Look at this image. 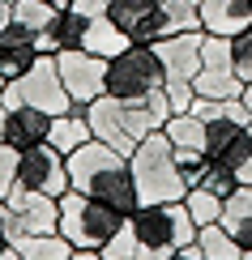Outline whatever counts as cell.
Segmentation results:
<instances>
[{
    "label": "cell",
    "instance_id": "obj_1",
    "mask_svg": "<svg viewBox=\"0 0 252 260\" xmlns=\"http://www.w3.org/2000/svg\"><path fill=\"white\" fill-rule=\"evenodd\" d=\"M69 188L86 192V197L111 205L116 213L133 218L141 209V197H137V183H133V171H128V158L111 149L107 141L90 137L86 145H77L69 154Z\"/></svg>",
    "mask_w": 252,
    "mask_h": 260
},
{
    "label": "cell",
    "instance_id": "obj_2",
    "mask_svg": "<svg viewBox=\"0 0 252 260\" xmlns=\"http://www.w3.org/2000/svg\"><path fill=\"white\" fill-rule=\"evenodd\" d=\"M137 239V256L141 260H171L184 243L197 239V222L184 201H162V205H141L128 218Z\"/></svg>",
    "mask_w": 252,
    "mask_h": 260
},
{
    "label": "cell",
    "instance_id": "obj_3",
    "mask_svg": "<svg viewBox=\"0 0 252 260\" xmlns=\"http://www.w3.org/2000/svg\"><path fill=\"white\" fill-rule=\"evenodd\" d=\"M128 171H133L137 197L141 205H162V201H184L188 183H184L180 167H175V145L167 141V133H150L137 141V149L128 154Z\"/></svg>",
    "mask_w": 252,
    "mask_h": 260
},
{
    "label": "cell",
    "instance_id": "obj_4",
    "mask_svg": "<svg viewBox=\"0 0 252 260\" xmlns=\"http://www.w3.org/2000/svg\"><path fill=\"white\" fill-rule=\"evenodd\" d=\"M124 222H128L124 213H116L111 205L86 197V192H77V188H69L60 197V222H56V231L73 243V252H103Z\"/></svg>",
    "mask_w": 252,
    "mask_h": 260
},
{
    "label": "cell",
    "instance_id": "obj_5",
    "mask_svg": "<svg viewBox=\"0 0 252 260\" xmlns=\"http://www.w3.org/2000/svg\"><path fill=\"white\" fill-rule=\"evenodd\" d=\"M167 90V73L154 51V43H128L120 56L107 60V94L116 99H146Z\"/></svg>",
    "mask_w": 252,
    "mask_h": 260
},
{
    "label": "cell",
    "instance_id": "obj_6",
    "mask_svg": "<svg viewBox=\"0 0 252 260\" xmlns=\"http://www.w3.org/2000/svg\"><path fill=\"white\" fill-rule=\"evenodd\" d=\"M0 103L5 107H39V111H47V115H64L73 107V99H69V90H64V81H60L56 56H39L17 81H5Z\"/></svg>",
    "mask_w": 252,
    "mask_h": 260
},
{
    "label": "cell",
    "instance_id": "obj_7",
    "mask_svg": "<svg viewBox=\"0 0 252 260\" xmlns=\"http://www.w3.org/2000/svg\"><path fill=\"white\" fill-rule=\"evenodd\" d=\"M17 188L43 192V197H64L69 192V158L60 154L56 145H35V149H21L17 154Z\"/></svg>",
    "mask_w": 252,
    "mask_h": 260
},
{
    "label": "cell",
    "instance_id": "obj_8",
    "mask_svg": "<svg viewBox=\"0 0 252 260\" xmlns=\"http://www.w3.org/2000/svg\"><path fill=\"white\" fill-rule=\"evenodd\" d=\"M60 64V81L69 90L73 107H90L94 99L107 94V60L94 51H56Z\"/></svg>",
    "mask_w": 252,
    "mask_h": 260
},
{
    "label": "cell",
    "instance_id": "obj_9",
    "mask_svg": "<svg viewBox=\"0 0 252 260\" xmlns=\"http://www.w3.org/2000/svg\"><path fill=\"white\" fill-rule=\"evenodd\" d=\"M5 205L13 213V235H47L60 222V201L43 197V192H30V188H13L5 197Z\"/></svg>",
    "mask_w": 252,
    "mask_h": 260
},
{
    "label": "cell",
    "instance_id": "obj_10",
    "mask_svg": "<svg viewBox=\"0 0 252 260\" xmlns=\"http://www.w3.org/2000/svg\"><path fill=\"white\" fill-rule=\"evenodd\" d=\"M201 43H205V30H188V35L154 39V51H158V60H162L167 85H175V81H192L197 73H201Z\"/></svg>",
    "mask_w": 252,
    "mask_h": 260
},
{
    "label": "cell",
    "instance_id": "obj_11",
    "mask_svg": "<svg viewBox=\"0 0 252 260\" xmlns=\"http://www.w3.org/2000/svg\"><path fill=\"white\" fill-rule=\"evenodd\" d=\"M205 154H210V162H218V167L239 171L248 162V154H252L248 124H239V120H210L205 124Z\"/></svg>",
    "mask_w": 252,
    "mask_h": 260
},
{
    "label": "cell",
    "instance_id": "obj_12",
    "mask_svg": "<svg viewBox=\"0 0 252 260\" xmlns=\"http://www.w3.org/2000/svg\"><path fill=\"white\" fill-rule=\"evenodd\" d=\"M111 99H116V94H111ZM116 107H120V120H124V128H128V137H133V141L158 133V128L167 124V115H171L167 90L146 94V99H116Z\"/></svg>",
    "mask_w": 252,
    "mask_h": 260
},
{
    "label": "cell",
    "instance_id": "obj_13",
    "mask_svg": "<svg viewBox=\"0 0 252 260\" xmlns=\"http://www.w3.org/2000/svg\"><path fill=\"white\" fill-rule=\"evenodd\" d=\"M201 30L218 39H235L239 30L252 26V0H197Z\"/></svg>",
    "mask_w": 252,
    "mask_h": 260
},
{
    "label": "cell",
    "instance_id": "obj_14",
    "mask_svg": "<svg viewBox=\"0 0 252 260\" xmlns=\"http://www.w3.org/2000/svg\"><path fill=\"white\" fill-rule=\"evenodd\" d=\"M154 13H158V0H111V5H107V17H111L133 43H150Z\"/></svg>",
    "mask_w": 252,
    "mask_h": 260
},
{
    "label": "cell",
    "instance_id": "obj_15",
    "mask_svg": "<svg viewBox=\"0 0 252 260\" xmlns=\"http://www.w3.org/2000/svg\"><path fill=\"white\" fill-rule=\"evenodd\" d=\"M47 128H51V115L39 111V107H9V145L17 149H35L47 141Z\"/></svg>",
    "mask_w": 252,
    "mask_h": 260
},
{
    "label": "cell",
    "instance_id": "obj_16",
    "mask_svg": "<svg viewBox=\"0 0 252 260\" xmlns=\"http://www.w3.org/2000/svg\"><path fill=\"white\" fill-rule=\"evenodd\" d=\"M201 30V13H197V0H158L154 26H150V43L167 39V35H188Z\"/></svg>",
    "mask_w": 252,
    "mask_h": 260
},
{
    "label": "cell",
    "instance_id": "obj_17",
    "mask_svg": "<svg viewBox=\"0 0 252 260\" xmlns=\"http://www.w3.org/2000/svg\"><path fill=\"white\" fill-rule=\"evenodd\" d=\"M227 235L239 247H252V183H239L231 197L222 201V218H218Z\"/></svg>",
    "mask_w": 252,
    "mask_h": 260
},
{
    "label": "cell",
    "instance_id": "obj_18",
    "mask_svg": "<svg viewBox=\"0 0 252 260\" xmlns=\"http://www.w3.org/2000/svg\"><path fill=\"white\" fill-rule=\"evenodd\" d=\"M90 137H94V128H90V120H86V107H69L64 115H51L47 145H56L64 158H69L77 145H86Z\"/></svg>",
    "mask_w": 252,
    "mask_h": 260
},
{
    "label": "cell",
    "instance_id": "obj_19",
    "mask_svg": "<svg viewBox=\"0 0 252 260\" xmlns=\"http://www.w3.org/2000/svg\"><path fill=\"white\" fill-rule=\"evenodd\" d=\"M128 39L124 30L116 26L111 17H90L86 21V39H81V51H94V56H103V60H111V56H120V51L128 47Z\"/></svg>",
    "mask_w": 252,
    "mask_h": 260
},
{
    "label": "cell",
    "instance_id": "obj_20",
    "mask_svg": "<svg viewBox=\"0 0 252 260\" xmlns=\"http://www.w3.org/2000/svg\"><path fill=\"white\" fill-rule=\"evenodd\" d=\"M13 252L21 260H69L73 256V243L64 239L60 231H47V235H13Z\"/></svg>",
    "mask_w": 252,
    "mask_h": 260
},
{
    "label": "cell",
    "instance_id": "obj_21",
    "mask_svg": "<svg viewBox=\"0 0 252 260\" xmlns=\"http://www.w3.org/2000/svg\"><path fill=\"white\" fill-rule=\"evenodd\" d=\"M162 133L175 149H205V120L192 111H175L167 115V124H162Z\"/></svg>",
    "mask_w": 252,
    "mask_h": 260
},
{
    "label": "cell",
    "instance_id": "obj_22",
    "mask_svg": "<svg viewBox=\"0 0 252 260\" xmlns=\"http://www.w3.org/2000/svg\"><path fill=\"white\" fill-rule=\"evenodd\" d=\"M197 243H201V252H205V260H239V247L231 235L222 231L218 222H210V226H197Z\"/></svg>",
    "mask_w": 252,
    "mask_h": 260
},
{
    "label": "cell",
    "instance_id": "obj_23",
    "mask_svg": "<svg viewBox=\"0 0 252 260\" xmlns=\"http://www.w3.org/2000/svg\"><path fill=\"white\" fill-rule=\"evenodd\" d=\"M56 13L60 9H51L47 0H13V21H21L26 30H47L51 21H56Z\"/></svg>",
    "mask_w": 252,
    "mask_h": 260
},
{
    "label": "cell",
    "instance_id": "obj_24",
    "mask_svg": "<svg viewBox=\"0 0 252 260\" xmlns=\"http://www.w3.org/2000/svg\"><path fill=\"white\" fill-rule=\"evenodd\" d=\"M184 205H188V213H192L197 226H210V222L222 218V201H218L214 192H205V188H188L184 192Z\"/></svg>",
    "mask_w": 252,
    "mask_h": 260
},
{
    "label": "cell",
    "instance_id": "obj_25",
    "mask_svg": "<svg viewBox=\"0 0 252 260\" xmlns=\"http://www.w3.org/2000/svg\"><path fill=\"white\" fill-rule=\"evenodd\" d=\"M192 188H205V192H214L218 201H227V197L239 188V175H235L231 167H218V162H210V167H205V175H201V183H192Z\"/></svg>",
    "mask_w": 252,
    "mask_h": 260
},
{
    "label": "cell",
    "instance_id": "obj_26",
    "mask_svg": "<svg viewBox=\"0 0 252 260\" xmlns=\"http://www.w3.org/2000/svg\"><path fill=\"white\" fill-rule=\"evenodd\" d=\"M35 60H39L35 47H0V81H17Z\"/></svg>",
    "mask_w": 252,
    "mask_h": 260
},
{
    "label": "cell",
    "instance_id": "obj_27",
    "mask_svg": "<svg viewBox=\"0 0 252 260\" xmlns=\"http://www.w3.org/2000/svg\"><path fill=\"white\" fill-rule=\"evenodd\" d=\"M175 167H180V175H184V183H201V175H205V167H210V154L205 149H175Z\"/></svg>",
    "mask_w": 252,
    "mask_h": 260
},
{
    "label": "cell",
    "instance_id": "obj_28",
    "mask_svg": "<svg viewBox=\"0 0 252 260\" xmlns=\"http://www.w3.org/2000/svg\"><path fill=\"white\" fill-rule=\"evenodd\" d=\"M231 60H235V77L248 85L252 81V26L231 39Z\"/></svg>",
    "mask_w": 252,
    "mask_h": 260
},
{
    "label": "cell",
    "instance_id": "obj_29",
    "mask_svg": "<svg viewBox=\"0 0 252 260\" xmlns=\"http://www.w3.org/2000/svg\"><path fill=\"white\" fill-rule=\"evenodd\" d=\"M103 260H141V256H137V239H133V226H128V222L120 226L116 239L103 247Z\"/></svg>",
    "mask_w": 252,
    "mask_h": 260
},
{
    "label": "cell",
    "instance_id": "obj_30",
    "mask_svg": "<svg viewBox=\"0 0 252 260\" xmlns=\"http://www.w3.org/2000/svg\"><path fill=\"white\" fill-rule=\"evenodd\" d=\"M17 188V149L13 145H0V201Z\"/></svg>",
    "mask_w": 252,
    "mask_h": 260
},
{
    "label": "cell",
    "instance_id": "obj_31",
    "mask_svg": "<svg viewBox=\"0 0 252 260\" xmlns=\"http://www.w3.org/2000/svg\"><path fill=\"white\" fill-rule=\"evenodd\" d=\"M167 103H171V115H175V111H192V103H197L192 81H175V85H167Z\"/></svg>",
    "mask_w": 252,
    "mask_h": 260
},
{
    "label": "cell",
    "instance_id": "obj_32",
    "mask_svg": "<svg viewBox=\"0 0 252 260\" xmlns=\"http://www.w3.org/2000/svg\"><path fill=\"white\" fill-rule=\"evenodd\" d=\"M107 5H111V0H73V9L86 13V17H107Z\"/></svg>",
    "mask_w": 252,
    "mask_h": 260
},
{
    "label": "cell",
    "instance_id": "obj_33",
    "mask_svg": "<svg viewBox=\"0 0 252 260\" xmlns=\"http://www.w3.org/2000/svg\"><path fill=\"white\" fill-rule=\"evenodd\" d=\"M171 260H205V252H201V243L192 239V243H184V247H180V252H175Z\"/></svg>",
    "mask_w": 252,
    "mask_h": 260
},
{
    "label": "cell",
    "instance_id": "obj_34",
    "mask_svg": "<svg viewBox=\"0 0 252 260\" xmlns=\"http://www.w3.org/2000/svg\"><path fill=\"white\" fill-rule=\"evenodd\" d=\"M0 235L13 243V213H9V205H5V201H0Z\"/></svg>",
    "mask_w": 252,
    "mask_h": 260
},
{
    "label": "cell",
    "instance_id": "obj_35",
    "mask_svg": "<svg viewBox=\"0 0 252 260\" xmlns=\"http://www.w3.org/2000/svg\"><path fill=\"white\" fill-rule=\"evenodd\" d=\"M0 145H9V107L0 103Z\"/></svg>",
    "mask_w": 252,
    "mask_h": 260
},
{
    "label": "cell",
    "instance_id": "obj_36",
    "mask_svg": "<svg viewBox=\"0 0 252 260\" xmlns=\"http://www.w3.org/2000/svg\"><path fill=\"white\" fill-rule=\"evenodd\" d=\"M239 99H244V107H248V133H252V81L244 85V94H239Z\"/></svg>",
    "mask_w": 252,
    "mask_h": 260
},
{
    "label": "cell",
    "instance_id": "obj_37",
    "mask_svg": "<svg viewBox=\"0 0 252 260\" xmlns=\"http://www.w3.org/2000/svg\"><path fill=\"white\" fill-rule=\"evenodd\" d=\"M235 175H239V183H252V154H248V162L235 171Z\"/></svg>",
    "mask_w": 252,
    "mask_h": 260
},
{
    "label": "cell",
    "instance_id": "obj_38",
    "mask_svg": "<svg viewBox=\"0 0 252 260\" xmlns=\"http://www.w3.org/2000/svg\"><path fill=\"white\" fill-rule=\"evenodd\" d=\"M9 21H13V5H5V0H0V30H5Z\"/></svg>",
    "mask_w": 252,
    "mask_h": 260
},
{
    "label": "cell",
    "instance_id": "obj_39",
    "mask_svg": "<svg viewBox=\"0 0 252 260\" xmlns=\"http://www.w3.org/2000/svg\"><path fill=\"white\" fill-rule=\"evenodd\" d=\"M51 9H73V0H47Z\"/></svg>",
    "mask_w": 252,
    "mask_h": 260
},
{
    "label": "cell",
    "instance_id": "obj_40",
    "mask_svg": "<svg viewBox=\"0 0 252 260\" xmlns=\"http://www.w3.org/2000/svg\"><path fill=\"white\" fill-rule=\"evenodd\" d=\"M9 247H13V243H9V239H5V235H0V256H5V252H9Z\"/></svg>",
    "mask_w": 252,
    "mask_h": 260
},
{
    "label": "cell",
    "instance_id": "obj_41",
    "mask_svg": "<svg viewBox=\"0 0 252 260\" xmlns=\"http://www.w3.org/2000/svg\"><path fill=\"white\" fill-rule=\"evenodd\" d=\"M239 260H252V247H244V252H239Z\"/></svg>",
    "mask_w": 252,
    "mask_h": 260
},
{
    "label": "cell",
    "instance_id": "obj_42",
    "mask_svg": "<svg viewBox=\"0 0 252 260\" xmlns=\"http://www.w3.org/2000/svg\"><path fill=\"white\" fill-rule=\"evenodd\" d=\"M5 5H13V0H5Z\"/></svg>",
    "mask_w": 252,
    "mask_h": 260
},
{
    "label": "cell",
    "instance_id": "obj_43",
    "mask_svg": "<svg viewBox=\"0 0 252 260\" xmlns=\"http://www.w3.org/2000/svg\"><path fill=\"white\" fill-rule=\"evenodd\" d=\"M0 90H5V81H0Z\"/></svg>",
    "mask_w": 252,
    "mask_h": 260
}]
</instances>
